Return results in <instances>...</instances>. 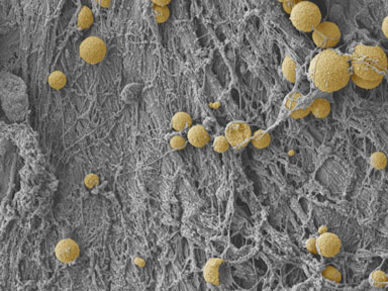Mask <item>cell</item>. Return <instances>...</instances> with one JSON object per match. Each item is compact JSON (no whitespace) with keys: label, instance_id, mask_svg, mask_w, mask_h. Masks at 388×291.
Here are the masks:
<instances>
[{"label":"cell","instance_id":"cell-10","mask_svg":"<svg viewBox=\"0 0 388 291\" xmlns=\"http://www.w3.org/2000/svg\"><path fill=\"white\" fill-rule=\"evenodd\" d=\"M222 263V259L219 258H213L211 259L206 266L203 268V275L206 280L212 285H218L219 284V266Z\"/></svg>","mask_w":388,"mask_h":291},{"label":"cell","instance_id":"cell-9","mask_svg":"<svg viewBox=\"0 0 388 291\" xmlns=\"http://www.w3.org/2000/svg\"><path fill=\"white\" fill-rule=\"evenodd\" d=\"M187 138L189 143L194 146L196 148L204 147L210 142V134L206 130V128L202 127L201 124H196L194 127H191L188 131Z\"/></svg>","mask_w":388,"mask_h":291},{"label":"cell","instance_id":"cell-3","mask_svg":"<svg viewBox=\"0 0 388 291\" xmlns=\"http://www.w3.org/2000/svg\"><path fill=\"white\" fill-rule=\"evenodd\" d=\"M290 20L298 31L311 33L321 23V12L315 3L300 1L290 12Z\"/></svg>","mask_w":388,"mask_h":291},{"label":"cell","instance_id":"cell-24","mask_svg":"<svg viewBox=\"0 0 388 291\" xmlns=\"http://www.w3.org/2000/svg\"><path fill=\"white\" fill-rule=\"evenodd\" d=\"M300 1H301V0H284V1L282 2L283 8H284L285 11H286L287 13L290 14V12H291L292 9L294 8V6H295L297 3H299Z\"/></svg>","mask_w":388,"mask_h":291},{"label":"cell","instance_id":"cell-19","mask_svg":"<svg viewBox=\"0 0 388 291\" xmlns=\"http://www.w3.org/2000/svg\"><path fill=\"white\" fill-rule=\"evenodd\" d=\"M370 162L375 169L383 170L387 165V158L382 152H376L370 157Z\"/></svg>","mask_w":388,"mask_h":291},{"label":"cell","instance_id":"cell-20","mask_svg":"<svg viewBox=\"0 0 388 291\" xmlns=\"http://www.w3.org/2000/svg\"><path fill=\"white\" fill-rule=\"evenodd\" d=\"M370 283L371 285H373L374 287H382L384 286L386 283H388V277L387 275L383 272L380 271V270H377V271H374L371 275H370Z\"/></svg>","mask_w":388,"mask_h":291},{"label":"cell","instance_id":"cell-13","mask_svg":"<svg viewBox=\"0 0 388 291\" xmlns=\"http://www.w3.org/2000/svg\"><path fill=\"white\" fill-rule=\"evenodd\" d=\"M192 119L186 112H178L172 118V126L177 132H183L191 127Z\"/></svg>","mask_w":388,"mask_h":291},{"label":"cell","instance_id":"cell-17","mask_svg":"<svg viewBox=\"0 0 388 291\" xmlns=\"http://www.w3.org/2000/svg\"><path fill=\"white\" fill-rule=\"evenodd\" d=\"M351 80L354 82V84L363 88V89H374L380 85L382 80H366L362 79L355 74H351Z\"/></svg>","mask_w":388,"mask_h":291},{"label":"cell","instance_id":"cell-25","mask_svg":"<svg viewBox=\"0 0 388 291\" xmlns=\"http://www.w3.org/2000/svg\"><path fill=\"white\" fill-rule=\"evenodd\" d=\"M310 112H311V108H309V109H296V110L292 111L291 114H290V116H291L292 118L298 119V118L304 117L305 115H308Z\"/></svg>","mask_w":388,"mask_h":291},{"label":"cell","instance_id":"cell-6","mask_svg":"<svg viewBox=\"0 0 388 291\" xmlns=\"http://www.w3.org/2000/svg\"><path fill=\"white\" fill-rule=\"evenodd\" d=\"M224 137L229 141L231 147L241 149L247 146L252 139V130L247 122L235 120L228 124Z\"/></svg>","mask_w":388,"mask_h":291},{"label":"cell","instance_id":"cell-7","mask_svg":"<svg viewBox=\"0 0 388 291\" xmlns=\"http://www.w3.org/2000/svg\"><path fill=\"white\" fill-rule=\"evenodd\" d=\"M342 248L340 238L332 233H322L317 239V252L325 258H332L339 254Z\"/></svg>","mask_w":388,"mask_h":291},{"label":"cell","instance_id":"cell-26","mask_svg":"<svg viewBox=\"0 0 388 291\" xmlns=\"http://www.w3.org/2000/svg\"><path fill=\"white\" fill-rule=\"evenodd\" d=\"M85 184L89 188H92V187H95L98 184V177L94 174H90L85 178Z\"/></svg>","mask_w":388,"mask_h":291},{"label":"cell","instance_id":"cell-18","mask_svg":"<svg viewBox=\"0 0 388 291\" xmlns=\"http://www.w3.org/2000/svg\"><path fill=\"white\" fill-rule=\"evenodd\" d=\"M154 16L156 22L158 24H163L165 23L168 20L169 16H170V9L167 6H159V5H155L154 9Z\"/></svg>","mask_w":388,"mask_h":291},{"label":"cell","instance_id":"cell-31","mask_svg":"<svg viewBox=\"0 0 388 291\" xmlns=\"http://www.w3.org/2000/svg\"><path fill=\"white\" fill-rule=\"evenodd\" d=\"M111 3V0H99V4L102 8H108Z\"/></svg>","mask_w":388,"mask_h":291},{"label":"cell","instance_id":"cell-22","mask_svg":"<svg viewBox=\"0 0 388 291\" xmlns=\"http://www.w3.org/2000/svg\"><path fill=\"white\" fill-rule=\"evenodd\" d=\"M323 275H324V277H326L332 281H336V282L341 281V274L338 270L335 269L334 267H331V266L326 267L323 271Z\"/></svg>","mask_w":388,"mask_h":291},{"label":"cell","instance_id":"cell-27","mask_svg":"<svg viewBox=\"0 0 388 291\" xmlns=\"http://www.w3.org/2000/svg\"><path fill=\"white\" fill-rule=\"evenodd\" d=\"M298 97H299V95L298 94H296L295 96H292L291 98H289V100L287 101V103H286V107H287V109H293L295 107H296V105H297V101H298Z\"/></svg>","mask_w":388,"mask_h":291},{"label":"cell","instance_id":"cell-4","mask_svg":"<svg viewBox=\"0 0 388 291\" xmlns=\"http://www.w3.org/2000/svg\"><path fill=\"white\" fill-rule=\"evenodd\" d=\"M315 44L320 49H332L336 47L341 38V32L334 23H320L313 33Z\"/></svg>","mask_w":388,"mask_h":291},{"label":"cell","instance_id":"cell-2","mask_svg":"<svg viewBox=\"0 0 388 291\" xmlns=\"http://www.w3.org/2000/svg\"><path fill=\"white\" fill-rule=\"evenodd\" d=\"M349 61L353 74L366 80H382L388 68L386 54L380 47L357 45Z\"/></svg>","mask_w":388,"mask_h":291},{"label":"cell","instance_id":"cell-11","mask_svg":"<svg viewBox=\"0 0 388 291\" xmlns=\"http://www.w3.org/2000/svg\"><path fill=\"white\" fill-rule=\"evenodd\" d=\"M311 112L317 118L326 117L331 112V103L324 98H317L311 105Z\"/></svg>","mask_w":388,"mask_h":291},{"label":"cell","instance_id":"cell-14","mask_svg":"<svg viewBox=\"0 0 388 291\" xmlns=\"http://www.w3.org/2000/svg\"><path fill=\"white\" fill-rule=\"evenodd\" d=\"M93 20H94L93 12L89 7L83 6L80 9L77 17V25L80 30H86L90 28L93 24Z\"/></svg>","mask_w":388,"mask_h":291},{"label":"cell","instance_id":"cell-15","mask_svg":"<svg viewBox=\"0 0 388 291\" xmlns=\"http://www.w3.org/2000/svg\"><path fill=\"white\" fill-rule=\"evenodd\" d=\"M251 142L254 147H256L257 149H264L267 148L270 145L271 137L266 131L259 130L252 136Z\"/></svg>","mask_w":388,"mask_h":291},{"label":"cell","instance_id":"cell-23","mask_svg":"<svg viewBox=\"0 0 388 291\" xmlns=\"http://www.w3.org/2000/svg\"><path fill=\"white\" fill-rule=\"evenodd\" d=\"M170 146L171 147L173 148V149H175V150H180V149H183L186 146V140L183 138L182 136H180V135H177V136H174L171 140H170Z\"/></svg>","mask_w":388,"mask_h":291},{"label":"cell","instance_id":"cell-1","mask_svg":"<svg viewBox=\"0 0 388 291\" xmlns=\"http://www.w3.org/2000/svg\"><path fill=\"white\" fill-rule=\"evenodd\" d=\"M310 80L321 92L332 93L343 89L351 79L349 57L335 49H324L311 62Z\"/></svg>","mask_w":388,"mask_h":291},{"label":"cell","instance_id":"cell-21","mask_svg":"<svg viewBox=\"0 0 388 291\" xmlns=\"http://www.w3.org/2000/svg\"><path fill=\"white\" fill-rule=\"evenodd\" d=\"M230 147H231V145H230V143H229V141L227 140L226 137L219 136V137H216L214 139L213 149H214L215 152H217V153H224V152H227L230 149Z\"/></svg>","mask_w":388,"mask_h":291},{"label":"cell","instance_id":"cell-29","mask_svg":"<svg viewBox=\"0 0 388 291\" xmlns=\"http://www.w3.org/2000/svg\"><path fill=\"white\" fill-rule=\"evenodd\" d=\"M151 1H152L155 5H159V6H167V5L171 2V0H151Z\"/></svg>","mask_w":388,"mask_h":291},{"label":"cell","instance_id":"cell-32","mask_svg":"<svg viewBox=\"0 0 388 291\" xmlns=\"http://www.w3.org/2000/svg\"><path fill=\"white\" fill-rule=\"evenodd\" d=\"M278 1H279V2H283V1H284V0H278Z\"/></svg>","mask_w":388,"mask_h":291},{"label":"cell","instance_id":"cell-28","mask_svg":"<svg viewBox=\"0 0 388 291\" xmlns=\"http://www.w3.org/2000/svg\"><path fill=\"white\" fill-rule=\"evenodd\" d=\"M306 247H308V249L309 250L311 251V252H313V253H317V239H311V240H309L308 241V245H306Z\"/></svg>","mask_w":388,"mask_h":291},{"label":"cell","instance_id":"cell-16","mask_svg":"<svg viewBox=\"0 0 388 291\" xmlns=\"http://www.w3.org/2000/svg\"><path fill=\"white\" fill-rule=\"evenodd\" d=\"M67 78L61 71H55L49 76V84L54 89H61L66 85Z\"/></svg>","mask_w":388,"mask_h":291},{"label":"cell","instance_id":"cell-8","mask_svg":"<svg viewBox=\"0 0 388 291\" xmlns=\"http://www.w3.org/2000/svg\"><path fill=\"white\" fill-rule=\"evenodd\" d=\"M57 258L63 263H71L79 256V247L75 241L65 239L60 241L55 249Z\"/></svg>","mask_w":388,"mask_h":291},{"label":"cell","instance_id":"cell-12","mask_svg":"<svg viewBox=\"0 0 388 291\" xmlns=\"http://www.w3.org/2000/svg\"><path fill=\"white\" fill-rule=\"evenodd\" d=\"M282 73L284 77L289 82L294 83L297 77V65L296 62L290 56L285 57L282 63Z\"/></svg>","mask_w":388,"mask_h":291},{"label":"cell","instance_id":"cell-5","mask_svg":"<svg viewBox=\"0 0 388 291\" xmlns=\"http://www.w3.org/2000/svg\"><path fill=\"white\" fill-rule=\"evenodd\" d=\"M79 54L86 63L94 65L105 59L106 55V45L104 39L91 36L81 43Z\"/></svg>","mask_w":388,"mask_h":291},{"label":"cell","instance_id":"cell-30","mask_svg":"<svg viewBox=\"0 0 388 291\" xmlns=\"http://www.w3.org/2000/svg\"><path fill=\"white\" fill-rule=\"evenodd\" d=\"M382 31L385 36L388 38V16H386L382 23Z\"/></svg>","mask_w":388,"mask_h":291}]
</instances>
